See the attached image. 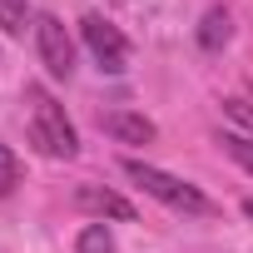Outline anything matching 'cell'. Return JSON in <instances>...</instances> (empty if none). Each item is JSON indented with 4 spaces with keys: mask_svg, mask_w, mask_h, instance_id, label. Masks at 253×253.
<instances>
[{
    "mask_svg": "<svg viewBox=\"0 0 253 253\" xmlns=\"http://www.w3.org/2000/svg\"><path fill=\"white\" fill-rule=\"evenodd\" d=\"M99 129L104 134H114L119 144H154V119H144V114H134V109H104L99 114Z\"/></svg>",
    "mask_w": 253,
    "mask_h": 253,
    "instance_id": "5b68a950",
    "label": "cell"
},
{
    "mask_svg": "<svg viewBox=\"0 0 253 253\" xmlns=\"http://www.w3.org/2000/svg\"><path fill=\"white\" fill-rule=\"evenodd\" d=\"M223 149L233 154V164H243V169L253 174V139H243V134H223Z\"/></svg>",
    "mask_w": 253,
    "mask_h": 253,
    "instance_id": "8fae6325",
    "label": "cell"
},
{
    "mask_svg": "<svg viewBox=\"0 0 253 253\" xmlns=\"http://www.w3.org/2000/svg\"><path fill=\"white\" fill-rule=\"evenodd\" d=\"M25 99H30V139L40 144V154H50V159H75V154H80V134H75V124L65 119L60 99H55L45 84H30Z\"/></svg>",
    "mask_w": 253,
    "mask_h": 253,
    "instance_id": "6da1fadb",
    "label": "cell"
},
{
    "mask_svg": "<svg viewBox=\"0 0 253 253\" xmlns=\"http://www.w3.org/2000/svg\"><path fill=\"white\" fill-rule=\"evenodd\" d=\"M80 35H84V45H89V55L99 60L104 75H124V70H129V40H124L104 15H84Z\"/></svg>",
    "mask_w": 253,
    "mask_h": 253,
    "instance_id": "3957f363",
    "label": "cell"
},
{
    "mask_svg": "<svg viewBox=\"0 0 253 253\" xmlns=\"http://www.w3.org/2000/svg\"><path fill=\"white\" fill-rule=\"evenodd\" d=\"M75 253H114V238L104 223H84L80 238H75Z\"/></svg>",
    "mask_w": 253,
    "mask_h": 253,
    "instance_id": "9c48e42d",
    "label": "cell"
},
{
    "mask_svg": "<svg viewBox=\"0 0 253 253\" xmlns=\"http://www.w3.org/2000/svg\"><path fill=\"white\" fill-rule=\"evenodd\" d=\"M75 204H80L84 213H94V218H119V223L134 218V204H129V199L114 194V189H99V184H80V189H75Z\"/></svg>",
    "mask_w": 253,
    "mask_h": 253,
    "instance_id": "8992f818",
    "label": "cell"
},
{
    "mask_svg": "<svg viewBox=\"0 0 253 253\" xmlns=\"http://www.w3.org/2000/svg\"><path fill=\"white\" fill-rule=\"evenodd\" d=\"M0 30H5V35H25V30H35V20H30V10H25V0H0Z\"/></svg>",
    "mask_w": 253,
    "mask_h": 253,
    "instance_id": "ba28073f",
    "label": "cell"
},
{
    "mask_svg": "<svg viewBox=\"0 0 253 253\" xmlns=\"http://www.w3.org/2000/svg\"><path fill=\"white\" fill-rule=\"evenodd\" d=\"M124 174H129L144 194H154L159 204H169L174 213H189V218H209V213H213V204H209L194 184H184V179H174V174H164V169H154V164H144V159H124Z\"/></svg>",
    "mask_w": 253,
    "mask_h": 253,
    "instance_id": "7a4b0ae2",
    "label": "cell"
},
{
    "mask_svg": "<svg viewBox=\"0 0 253 253\" xmlns=\"http://www.w3.org/2000/svg\"><path fill=\"white\" fill-rule=\"evenodd\" d=\"M223 109H228V114H233L238 124H248V129H253V109H248L243 99H223Z\"/></svg>",
    "mask_w": 253,
    "mask_h": 253,
    "instance_id": "7c38bea8",
    "label": "cell"
},
{
    "mask_svg": "<svg viewBox=\"0 0 253 253\" xmlns=\"http://www.w3.org/2000/svg\"><path fill=\"white\" fill-rule=\"evenodd\" d=\"M35 50H40V65L55 80H70L75 75V40L65 35V25L55 15H35Z\"/></svg>",
    "mask_w": 253,
    "mask_h": 253,
    "instance_id": "277c9868",
    "label": "cell"
},
{
    "mask_svg": "<svg viewBox=\"0 0 253 253\" xmlns=\"http://www.w3.org/2000/svg\"><path fill=\"white\" fill-rule=\"evenodd\" d=\"M228 35H233V15H228L223 5L204 10V20H199V45H204V50H223Z\"/></svg>",
    "mask_w": 253,
    "mask_h": 253,
    "instance_id": "52a82bcc",
    "label": "cell"
},
{
    "mask_svg": "<svg viewBox=\"0 0 253 253\" xmlns=\"http://www.w3.org/2000/svg\"><path fill=\"white\" fill-rule=\"evenodd\" d=\"M243 213H248V218H253V199H248V204H243Z\"/></svg>",
    "mask_w": 253,
    "mask_h": 253,
    "instance_id": "4fadbf2b",
    "label": "cell"
},
{
    "mask_svg": "<svg viewBox=\"0 0 253 253\" xmlns=\"http://www.w3.org/2000/svg\"><path fill=\"white\" fill-rule=\"evenodd\" d=\"M15 184H20V159H15L5 144H0V199H5Z\"/></svg>",
    "mask_w": 253,
    "mask_h": 253,
    "instance_id": "30bf717a",
    "label": "cell"
}]
</instances>
